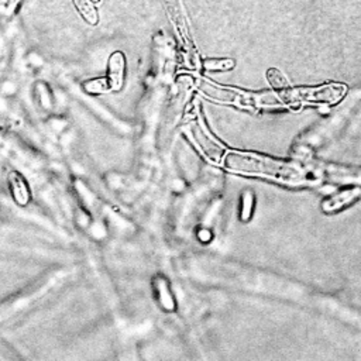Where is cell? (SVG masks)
<instances>
[{
	"label": "cell",
	"instance_id": "6da1fadb",
	"mask_svg": "<svg viewBox=\"0 0 361 361\" xmlns=\"http://www.w3.org/2000/svg\"><path fill=\"white\" fill-rule=\"evenodd\" d=\"M223 165L233 172L264 175L288 183H299L302 179V172L293 164L251 152L230 151L223 155Z\"/></svg>",
	"mask_w": 361,
	"mask_h": 361
},
{
	"label": "cell",
	"instance_id": "7a4b0ae2",
	"mask_svg": "<svg viewBox=\"0 0 361 361\" xmlns=\"http://www.w3.org/2000/svg\"><path fill=\"white\" fill-rule=\"evenodd\" d=\"M195 85L197 90H200L204 96L223 102L230 104H237L241 107H259V106H274L278 104L279 97L276 93L271 92H261V93H252V92H244L240 89L233 87H224L219 86L216 83L209 82L204 78H196Z\"/></svg>",
	"mask_w": 361,
	"mask_h": 361
},
{
	"label": "cell",
	"instance_id": "3957f363",
	"mask_svg": "<svg viewBox=\"0 0 361 361\" xmlns=\"http://www.w3.org/2000/svg\"><path fill=\"white\" fill-rule=\"evenodd\" d=\"M347 87L341 83H324L320 86H306V87H288L279 100L286 104H296L300 102L305 103H327L333 104L343 99Z\"/></svg>",
	"mask_w": 361,
	"mask_h": 361
},
{
	"label": "cell",
	"instance_id": "277c9868",
	"mask_svg": "<svg viewBox=\"0 0 361 361\" xmlns=\"http://www.w3.org/2000/svg\"><path fill=\"white\" fill-rule=\"evenodd\" d=\"M188 133L189 137L193 140L195 145L209 161L216 164L220 162V159L224 155L223 147L219 142H216L199 123H190L188 126Z\"/></svg>",
	"mask_w": 361,
	"mask_h": 361
},
{
	"label": "cell",
	"instance_id": "5b68a950",
	"mask_svg": "<svg viewBox=\"0 0 361 361\" xmlns=\"http://www.w3.org/2000/svg\"><path fill=\"white\" fill-rule=\"evenodd\" d=\"M152 288H154V292H155V299L159 303V306L165 312H173L175 307H176V302H175V298L172 295L169 281L164 275L158 274L152 279Z\"/></svg>",
	"mask_w": 361,
	"mask_h": 361
},
{
	"label": "cell",
	"instance_id": "8992f818",
	"mask_svg": "<svg viewBox=\"0 0 361 361\" xmlns=\"http://www.w3.org/2000/svg\"><path fill=\"white\" fill-rule=\"evenodd\" d=\"M124 68H126V58L124 54L117 51L113 52L109 58L107 63V79L110 82L111 90H120L124 82Z\"/></svg>",
	"mask_w": 361,
	"mask_h": 361
},
{
	"label": "cell",
	"instance_id": "52a82bcc",
	"mask_svg": "<svg viewBox=\"0 0 361 361\" xmlns=\"http://www.w3.org/2000/svg\"><path fill=\"white\" fill-rule=\"evenodd\" d=\"M360 196V188L354 186V188H347L343 189L334 195H331L329 199H326L322 203V209L327 213V212H334L338 210L341 207H344L345 204L351 203L353 200H355Z\"/></svg>",
	"mask_w": 361,
	"mask_h": 361
},
{
	"label": "cell",
	"instance_id": "ba28073f",
	"mask_svg": "<svg viewBox=\"0 0 361 361\" xmlns=\"http://www.w3.org/2000/svg\"><path fill=\"white\" fill-rule=\"evenodd\" d=\"M164 4L166 7V10H168V14H169L171 20L176 25L178 31L182 35H186L188 31H186V24H185V18H183V14H182V8H180V4H179V0H164Z\"/></svg>",
	"mask_w": 361,
	"mask_h": 361
},
{
	"label": "cell",
	"instance_id": "9c48e42d",
	"mask_svg": "<svg viewBox=\"0 0 361 361\" xmlns=\"http://www.w3.org/2000/svg\"><path fill=\"white\" fill-rule=\"evenodd\" d=\"M254 203H255L254 192L251 189H244L240 196V209H238V216L241 221H248L251 219Z\"/></svg>",
	"mask_w": 361,
	"mask_h": 361
},
{
	"label": "cell",
	"instance_id": "30bf717a",
	"mask_svg": "<svg viewBox=\"0 0 361 361\" xmlns=\"http://www.w3.org/2000/svg\"><path fill=\"white\" fill-rule=\"evenodd\" d=\"M72 1L86 23L92 25H96L99 23V14H97V10L93 7L92 1L89 0H72Z\"/></svg>",
	"mask_w": 361,
	"mask_h": 361
},
{
	"label": "cell",
	"instance_id": "8fae6325",
	"mask_svg": "<svg viewBox=\"0 0 361 361\" xmlns=\"http://www.w3.org/2000/svg\"><path fill=\"white\" fill-rule=\"evenodd\" d=\"M82 87L85 92L92 93V94H99V93H107L111 90L110 82L107 78H94V79H87L82 83Z\"/></svg>",
	"mask_w": 361,
	"mask_h": 361
},
{
	"label": "cell",
	"instance_id": "7c38bea8",
	"mask_svg": "<svg viewBox=\"0 0 361 361\" xmlns=\"http://www.w3.org/2000/svg\"><path fill=\"white\" fill-rule=\"evenodd\" d=\"M235 65V61L231 58H206L203 59V68L206 71H216V72H223V71H230Z\"/></svg>",
	"mask_w": 361,
	"mask_h": 361
},
{
	"label": "cell",
	"instance_id": "4fadbf2b",
	"mask_svg": "<svg viewBox=\"0 0 361 361\" xmlns=\"http://www.w3.org/2000/svg\"><path fill=\"white\" fill-rule=\"evenodd\" d=\"M267 78H268L269 83L272 85V87L275 89V92L278 93V94H276L278 97H279V94H282V93L289 87V85H288L285 76H283L278 69L271 68V69L267 72Z\"/></svg>",
	"mask_w": 361,
	"mask_h": 361
},
{
	"label": "cell",
	"instance_id": "5bb4252c",
	"mask_svg": "<svg viewBox=\"0 0 361 361\" xmlns=\"http://www.w3.org/2000/svg\"><path fill=\"white\" fill-rule=\"evenodd\" d=\"M13 190H14V197L20 204H25L28 202L30 193L25 182L21 178H17L13 180Z\"/></svg>",
	"mask_w": 361,
	"mask_h": 361
},
{
	"label": "cell",
	"instance_id": "9a60e30c",
	"mask_svg": "<svg viewBox=\"0 0 361 361\" xmlns=\"http://www.w3.org/2000/svg\"><path fill=\"white\" fill-rule=\"evenodd\" d=\"M90 1H92V3H99L100 0H90Z\"/></svg>",
	"mask_w": 361,
	"mask_h": 361
}]
</instances>
